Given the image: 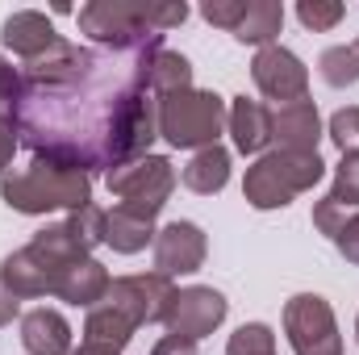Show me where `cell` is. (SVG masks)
I'll return each instance as SVG.
<instances>
[{
  "label": "cell",
  "mask_w": 359,
  "mask_h": 355,
  "mask_svg": "<svg viewBox=\"0 0 359 355\" xmlns=\"http://www.w3.org/2000/svg\"><path fill=\"white\" fill-rule=\"evenodd\" d=\"M159 46L163 42L130 55H100L59 42L21 72V96L8 113L17 134H25L34 155L84 168L88 176L151 155L159 138V100L147 92V76Z\"/></svg>",
  "instance_id": "cell-1"
},
{
  "label": "cell",
  "mask_w": 359,
  "mask_h": 355,
  "mask_svg": "<svg viewBox=\"0 0 359 355\" xmlns=\"http://www.w3.org/2000/svg\"><path fill=\"white\" fill-rule=\"evenodd\" d=\"M188 4L172 0V4H134V0H92L76 13L80 34H88L96 46L113 51V55H130L142 46L163 42L168 29L184 25Z\"/></svg>",
  "instance_id": "cell-2"
},
{
  "label": "cell",
  "mask_w": 359,
  "mask_h": 355,
  "mask_svg": "<svg viewBox=\"0 0 359 355\" xmlns=\"http://www.w3.org/2000/svg\"><path fill=\"white\" fill-rule=\"evenodd\" d=\"M0 201L13 213H29V217L55 213V209L76 213V209L92 205V176L84 168L34 155L25 168H8L0 176Z\"/></svg>",
  "instance_id": "cell-3"
},
{
  "label": "cell",
  "mask_w": 359,
  "mask_h": 355,
  "mask_svg": "<svg viewBox=\"0 0 359 355\" xmlns=\"http://www.w3.org/2000/svg\"><path fill=\"white\" fill-rule=\"evenodd\" d=\"M322 176H326V163H322L318 151H268L247 168L243 196H247L251 209L268 213V209L292 205V196L322 184Z\"/></svg>",
  "instance_id": "cell-4"
},
{
  "label": "cell",
  "mask_w": 359,
  "mask_h": 355,
  "mask_svg": "<svg viewBox=\"0 0 359 355\" xmlns=\"http://www.w3.org/2000/svg\"><path fill=\"white\" fill-rule=\"evenodd\" d=\"M159 100V138H168V147L176 151H205L217 147V138L226 134V117L230 105L209 88H184L172 96H155Z\"/></svg>",
  "instance_id": "cell-5"
},
{
  "label": "cell",
  "mask_w": 359,
  "mask_h": 355,
  "mask_svg": "<svg viewBox=\"0 0 359 355\" xmlns=\"http://www.w3.org/2000/svg\"><path fill=\"white\" fill-rule=\"evenodd\" d=\"M104 184L113 196H121L126 209H134L142 217H159L168 196L176 192V168L168 155H142V159H130V163L104 172Z\"/></svg>",
  "instance_id": "cell-6"
},
{
  "label": "cell",
  "mask_w": 359,
  "mask_h": 355,
  "mask_svg": "<svg viewBox=\"0 0 359 355\" xmlns=\"http://www.w3.org/2000/svg\"><path fill=\"white\" fill-rule=\"evenodd\" d=\"M284 335L292 355H343L334 309L318 293H297L284 301Z\"/></svg>",
  "instance_id": "cell-7"
},
{
  "label": "cell",
  "mask_w": 359,
  "mask_h": 355,
  "mask_svg": "<svg viewBox=\"0 0 359 355\" xmlns=\"http://www.w3.org/2000/svg\"><path fill=\"white\" fill-rule=\"evenodd\" d=\"M172 297H176V284L159 272H142V276H117L109 284V297L104 305L121 309L134 326H151V322H163L168 309H172Z\"/></svg>",
  "instance_id": "cell-8"
},
{
  "label": "cell",
  "mask_w": 359,
  "mask_h": 355,
  "mask_svg": "<svg viewBox=\"0 0 359 355\" xmlns=\"http://www.w3.org/2000/svg\"><path fill=\"white\" fill-rule=\"evenodd\" d=\"M226 314H230V301H226L217 288H209V284H188V288H176L163 326H168V335H176V339L201 343L205 335H213V330L226 322Z\"/></svg>",
  "instance_id": "cell-9"
},
{
  "label": "cell",
  "mask_w": 359,
  "mask_h": 355,
  "mask_svg": "<svg viewBox=\"0 0 359 355\" xmlns=\"http://www.w3.org/2000/svg\"><path fill=\"white\" fill-rule=\"evenodd\" d=\"M251 80L255 88L264 92L276 105H292V100H305L309 96V67L280 42L259 46L255 59H251Z\"/></svg>",
  "instance_id": "cell-10"
},
{
  "label": "cell",
  "mask_w": 359,
  "mask_h": 355,
  "mask_svg": "<svg viewBox=\"0 0 359 355\" xmlns=\"http://www.w3.org/2000/svg\"><path fill=\"white\" fill-rule=\"evenodd\" d=\"M63 267H67V264H59V260H55V255H46L42 247L25 243L21 251L4 255V264H0V280H4L21 301H29V297H55Z\"/></svg>",
  "instance_id": "cell-11"
},
{
  "label": "cell",
  "mask_w": 359,
  "mask_h": 355,
  "mask_svg": "<svg viewBox=\"0 0 359 355\" xmlns=\"http://www.w3.org/2000/svg\"><path fill=\"white\" fill-rule=\"evenodd\" d=\"M209 255V239L196 222H168L155 234V272L159 276H192L205 267Z\"/></svg>",
  "instance_id": "cell-12"
},
{
  "label": "cell",
  "mask_w": 359,
  "mask_h": 355,
  "mask_svg": "<svg viewBox=\"0 0 359 355\" xmlns=\"http://www.w3.org/2000/svg\"><path fill=\"white\" fill-rule=\"evenodd\" d=\"M0 42H4L17 59L34 63V59L50 55L63 38L55 34V25H50L46 13H38V8H17V13L4 17V25H0Z\"/></svg>",
  "instance_id": "cell-13"
},
{
  "label": "cell",
  "mask_w": 359,
  "mask_h": 355,
  "mask_svg": "<svg viewBox=\"0 0 359 355\" xmlns=\"http://www.w3.org/2000/svg\"><path fill=\"white\" fill-rule=\"evenodd\" d=\"M271 142H276V151H318V142H322L318 105L309 96L292 100V105H276L271 109Z\"/></svg>",
  "instance_id": "cell-14"
},
{
  "label": "cell",
  "mask_w": 359,
  "mask_h": 355,
  "mask_svg": "<svg viewBox=\"0 0 359 355\" xmlns=\"http://www.w3.org/2000/svg\"><path fill=\"white\" fill-rule=\"evenodd\" d=\"M226 130H230L238 155H255V159H259V155H268V147H271V109L264 100L234 96V100H230Z\"/></svg>",
  "instance_id": "cell-15"
},
{
  "label": "cell",
  "mask_w": 359,
  "mask_h": 355,
  "mask_svg": "<svg viewBox=\"0 0 359 355\" xmlns=\"http://www.w3.org/2000/svg\"><path fill=\"white\" fill-rule=\"evenodd\" d=\"M109 284H113L109 267L88 255V260H76V264L63 267L55 297H59V301H67V305H76V309H96V305L109 297Z\"/></svg>",
  "instance_id": "cell-16"
},
{
  "label": "cell",
  "mask_w": 359,
  "mask_h": 355,
  "mask_svg": "<svg viewBox=\"0 0 359 355\" xmlns=\"http://www.w3.org/2000/svg\"><path fill=\"white\" fill-rule=\"evenodd\" d=\"M21 347L29 355H72V326L59 309H29L21 314Z\"/></svg>",
  "instance_id": "cell-17"
},
{
  "label": "cell",
  "mask_w": 359,
  "mask_h": 355,
  "mask_svg": "<svg viewBox=\"0 0 359 355\" xmlns=\"http://www.w3.org/2000/svg\"><path fill=\"white\" fill-rule=\"evenodd\" d=\"M155 217H142L126 205H113L104 213V247H113L117 255H138L147 247H155Z\"/></svg>",
  "instance_id": "cell-18"
},
{
  "label": "cell",
  "mask_w": 359,
  "mask_h": 355,
  "mask_svg": "<svg viewBox=\"0 0 359 355\" xmlns=\"http://www.w3.org/2000/svg\"><path fill=\"white\" fill-rule=\"evenodd\" d=\"M134 330L138 326L121 309H113V305L100 301L96 309H88V318H84V347H92V351H100V355H121L130 347Z\"/></svg>",
  "instance_id": "cell-19"
},
{
  "label": "cell",
  "mask_w": 359,
  "mask_h": 355,
  "mask_svg": "<svg viewBox=\"0 0 359 355\" xmlns=\"http://www.w3.org/2000/svg\"><path fill=\"white\" fill-rule=\"evenodd\" d=\"M180 180H184V188L196 192V196L222 192V188L230 184V151H226V147H205V151H196V155L184 163Z\"/></svg>",
  "instance_id": "cell-20"
},
{
  "label": "cell",
  "mask_w": 359,
  "mask_h": 355,
  "mask_svg": "<svg viewBox=\"0 0 359 355\" xmlns=\"http://www.w3.org/2000/svg\"><path fill=\"white\" fill-rule=\"evenodd\" d=\"M280 29H284V4L280 0H247V17L234 29V38L247 46H271Z\"/></svg>",
  "instance_id": "cell-21"
},
{
  "label": "cell",
  "mask_w": 359,
  "mask_h": 355,
  "mask_svg": "<svg viewBox=\"0 0 359 355\" xmlns=\"http://www.w3.org/2000/svg\"><path fill=\"white\" fill-rule=\"evenodd\" d=\"M147 84H151V96H172V92L192 88V63H188L180 51L159 46V51L151 55V76H147Z\"/></svg>",
  "instance_id": "cell-22"
},
{
  "label": "cell",
  "mask_w": 359,
  "mask_h": 355,
  "mask_svg": "<svg viewBox=\"0 0 359 355\" xmlns=\"http://www.w3.org/2000/svg\"><path fill=\"white\" fill-rule=\"evenodd\" d=\"M318 76L330 88H351V84H359V38L355 42H343V46H326L322 59H318Z\"/></svg>",
  "instance_id": "cell-23"
},
{
  "label": "cell",
  "mask_w": 359,
  "mask_h": 355,
  "mask_svg": "<svg viewBox=\"0 0 359 355\" xmlns=\"http://www.w3.org/2000/svg\"><path fill=\"white\" fill-rule=\"evenodd\" d=\"M34 247H42L46 255H55L59 264H76V260H88V251L80 247V239L72 234V226L67 222H55V226H42L34 239H29Z\"/></svg>",
  "instance_id": "cell-24"
},
{
  "label": "cell",
  "mask_w": 359,
  "mask_h": 355,
  "mask_svg": "<svg viewBox=\"0 0 359 355\" xmlns=\"http://www.w3.org/2000/svg\"><path fill=\"white\" fill-rule=\"evenodd\" d=\"M226 355H276V335H271L268 322H243L230 343H226Z\"/></svg>",
  "instance_id": "cell-25"
},
{
  "label": "cell",
  "mask_w": 359,
  "mask_h": 355,
  "mask_svg": "<svg viewBox=\"0 0 359 355\" xmlns=\"http://www.w3.org/2000/svg\"><path fill=\"white\" fill-rule=\"evenodd\" d=\"M343 17H347V4H339V0H301V4H297V21H301L305 29H313V34L334 29Z\"/></svg>",
  "instance_id": "cell-26"
},
{
  "label": "cell",
  "mask_w": 359,
  "mask_h": 355,
  "mask_svg": "<svg viewBox=\"0 0 359 355\" xmlns=\"http://www.w3.org/2000/svg\"><path fill=\"white\" fill-rule=\"evenodd\" d=\"M67 226H72V234L80 239V247H84L88 255H92V247L104 243V209H100V205H84V209L67 213Z\"/></svg>",
  "instance_id": "cell-27"
},
{
  "label": "cell",
  "mask_w": 359,
  "mask_h": 355,
  "mask_svg": "<svg viewBox=\"0 0 359 355\" xmlns=\"http://www.w3.org/2000/svg\"><path fill=\"white\" fill-rule=\"evenodd\" d=\"M326 134H330V142H334L343 155H355V151H359V105L339 109V113L330 117Z\"/></svg>",
  "instance_id": "cell-28"
},
{
  "label": "cell",
  "mask_w": 359,
  "mask_h": 355,
  "mask_svg": "<svg viewBox=\"0 0 359 355\" xmlns=\"http://www.w3.org/2000/svg\"><path fill=\"white\" fill-rule=\"evenodd\" d=\"M326 196H334V201L359 209V151L355 155H343V163L334 168V184H330Z\"/></svg>",
  "instance_id": "cell-29"
},
{
  "label": "cell",
  "mask_w": 359,
  "mask_h": 355,
  "mask_svg": "<svg viewBox=\"0 0 359 355\" xmlns=\"http://www.w3.org/2000/svg\"><path fill=\"white\" fill-rule=\"evenodd\" d=\"M201 17H205L209 25L234 34V29L243 25V17H247V0H205V4H201Z\"/></svg>",
  "instance_id": "cell-30"
},
{
  "label": "cell",
  "mask_w": 359,
  "mask_h": 355,
  "mask_svg": "<svg viewBox=\"0 0 359 355\" xmlns=\"http://www.w3.org/2000/svg\"><path fill=\"white\" fill-rule=\"evenodd\" d=\"M355 209L351 205H343V201H334V196H322V201H313V226L334 243V234L347 226V217H351Z\"/></svg>",
  "instance_id": "cell-31"
},
{
  "label": "cell",
  "mask_w": 359,
  "mask_h": 355,
  "mask_svg": "<svg viewBox=\"0 0 359 355\" xmlns=\"http://www.w3.org/2000/svg\"><path fill=\"white\" fill-rule=\"evenodd\" d=\"M17 96H21V72L0 55V113H13Z\"/></svg>",
  "instance_id": "cell-32"
},
{
  "label": "cell",
  "mask_w": 359,
  "mask_h": 355,
  "mask_svg": "<svg viewBox=\"0 0 359 355\" xmlns=\"http://www.w3.org/2000/svg\"><path fill=\"white\" fill-rule=\"evenodd\" d=\"M334 247H339V255H343L351 267H359V209L347 217V226L334 234Z\"/></svg>",
  "instance_id": "cell-33"
},
{
  "label": "cell",
  "mask_w": 359,
  "mask_h": 355,
  "mask_svg": "<svg viewBox=\"0 0 359 355\" xmlns=\"http://www.w3.org/2000/svg\"><path fill=\"white\" fill-rule=\"evenodd\" d=\"M13 151H17V126L8 113H0V176L13 168Z\"/></svg>",
  "instance_id": "cell-34"
},
{
  "label": "cell",
  "mask_w": 359,
  "mask_h": 355,
  "mask_svg": "<svg viewBox=\"0 0 359 355\" xmlns=\"http://www.w3.org/2000/svg\"><path fill=\"white\" fill-rule=\"evenodd\" d=\"M151 355H196V343H188V339H176V335H163Z\"/></svg>",
  "instance_id": "cell-35"
},
{
  "label": "cell",
  "mask_w": 359,
  "mask_h": 355,
  "mask_svg": "<svg viewBox=\"0 0 359 355\" xmlns=\"http://www.w3.org/2000/svg\"><path fill=\"white\" fill-rule=\"evenodd\" d=\"M17 314H21V297H17V293L0 280V326H8Z\"/></svg>",
  "instance_id": "cell-36"
},
{
  "label": "cell",
  "mask_w": 359,
  "mask_h": 355,
  "mask_svg": "<svg viewBox=\"0 0 359 355\" xmlns=\"http://www.w3.org/2000/svg\"><path fill=\"white\" fill-rule=\"evenodd\" d=\"M72 355H100V351H92V347H80V351H72Z\"/></svg>",
  "instance_id": "cell-37"
},
{
  "label": "cell",
  "mask_w": 359,
  "mask_h": 355,
  "mask_svg": "<svg viewBox=\"0 0 359 355\" xmlns=\"http://www.w3.org/2000/svg\"><path fill=\"white\" fill-rule=\"evenodd\" d=\"M355 343H359V318H355Z\"/></svg>",
  "instance_id": "cell-38"
}]
</instances>
